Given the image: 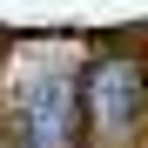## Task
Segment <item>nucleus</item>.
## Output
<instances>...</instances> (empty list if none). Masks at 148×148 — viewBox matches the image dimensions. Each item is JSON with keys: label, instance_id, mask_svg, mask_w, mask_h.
Masks as SVG:
<instances>
[{"label": "nucleus", "instance_id": "obj_1", "mask_svg": "<svg viewBox=\"0 0 148 148\" xmlns=\"http://www.w3.org/2000/svg\"><path fill=\"white\" fill-rule=\"evenodd\" d=\"M141 61H128V54H114V61H101L88 74V94H81V108H88V121H94V135L101 141H121L135 128V114H141Z\"/></svg>", "mask_w": 148, "mask_h": 148}, {"label": "nucleus", "instance_id": "obj_2", "mask_svg": "<svg viewBox=\"0 0 148 148\" xmlns=\"http://www.w3.org/2000/svg\"><path fill=\"white\" fill-rule=\"evenodd\" d=\"M20 121H27V148H67V135H74V81H40L27 94V108H20Z\"/></svg>", "mask_w": 148, "mask_h": 148}]
</instances>
